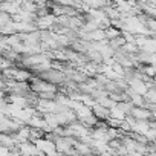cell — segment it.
I'll return each instance as SVG.
<instances>
[{"label":"cell","instance_id":"obj_1","mask_svg":"<svg viewBox=\"0 0 156 156\" xmlns=\"http://www.w3.org/2000/svg\"><path fill=\"white\" fill-rule=\"evenodd\" d=\"M130 116H133L135 119H147L151 121V109L145 107V106H133Z\"/></svg>","mask_w":156,"mask_h":156},{"label":"cell","instance_id":"obj_2","mask_svg":"<svg viewBox=\"0 0 156 156\" xmlns=\"http://www.w3.org/2000/svg\"><path fill=\"white\" fill-rule=\"evenodd\" d=\"M92 112H94V115L100 119V121H106L109 116H110V109L109 107H106V106H101L100 103L98 104H95L94 107H92Z\"/></svg>","mask_w":156,"mask_h":156}]
</instances>
